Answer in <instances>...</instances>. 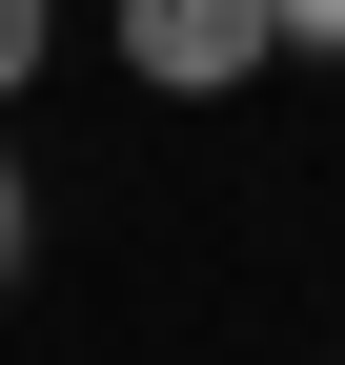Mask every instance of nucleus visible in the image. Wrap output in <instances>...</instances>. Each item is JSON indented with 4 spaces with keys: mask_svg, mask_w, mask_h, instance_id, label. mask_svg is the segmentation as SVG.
I'll return each instance as SVG.
<instances>
[{
    "mask_svg": "<svg viewBox=\"0 0 345 365\" xmlns=\"http://www.w3.org/2000/svg\"><path fill=\"white\" fill-rule=\"evenodd\" d=\"M41 41H61V0H0V102L41 81Z\"/></svg>",
    "mask_w": 345,
    "mask_h": 365,
    "instance_id": "obj_2",
    "label": "nucleus"
},
{
    "mask_svg": "<svg viewBox=\"0 0 345 365\" xmlns=\"http://www.w3.org/2000/svg\"><path fill=\"white\" fill-rule=\"evenodd\" d=\"M122 61H143L163 102H244V81L284 61V0H122Z\"/></svg>",
    "mask_w": 345,
    "mask_h": 365,
    "instance_id": "obj_1",
    "label": "nucleus"
},
{
    "mask_svg": "<svg viewBox=\"0 0 345 365\" xmlns=\"http://www.w3.org/2000/svg\"><path fill=\"white\" fill-rule=\"evenodd\" d=\"M284 41H305V61H345V0H284Z\"/></svg>",
    "mask_w": 345,
    "mask_h": 365,
    "instance_id": "obj_4",
    "label": "nucleus"
},
{
    "mask_svg": "<svg viewBox=\"0 0 345 365\" xmlns=\"http://www.w3.org/2000/svg\"><path fill=\"white\" fill-rule=\"evenodd\" d=\"M21 244H41V203H21V143H0V284H21Z\"/></svg>",
    "mask_w": 345,
    "mask_h": 365,
    "instance_id": "obj_3",
    "label": "nucleus"
}]
</instances>
